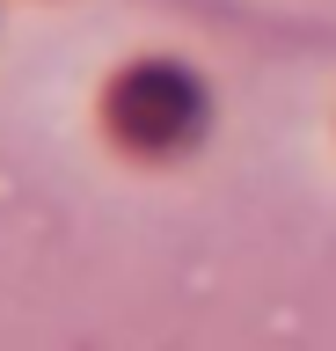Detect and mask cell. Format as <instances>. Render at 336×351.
I'll use <instances>...</instances> for the list:
<instances>
[{"instance_id":"1","label":"cell","mask_w":336,"mask_h":351,"mask_svg":"<svg viewBox=\"0 0 336 351\" xmlns=\"http://www.w3.org/2000/svg\"><path fill=\"white\" fill-rule=\"evenodd\" d=\"M103 125L125 154H183L205 132V88L183 73V66H132L117 73L110 95H103Z\"/></svg>"}]
</instances>
